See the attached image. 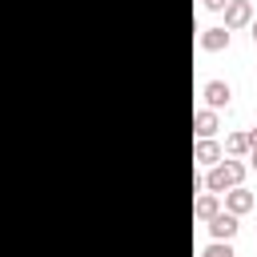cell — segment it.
<instances>
[{"mask_svg":"<svg viewBox=\"0 0 257 257\" xmlns=\"http://www.w3.org/2000/svg\"><path fill=\"white\" fill-rule=\"evenodd\" d=\"M245 169H249V165H241L237 157H229V161L221 157L217 165H209V173L201 177V185H205L209 193H225V189H233V185L245 181Z\"/></svg>","mask_w":257,"mask_h":257,"instance_id":"cell-1","label":"cell"},{"mask_svg":"<svg viewBox=\"0 0 257 257\" xmlns=\"http://www.w3.org/2000/svg\"><path fill=\"white\" fill-rule=\"evenodd\" d=\"M249 209H257V197H253L245 185H233V189H225V213H233V217H245Z\"/></svg>","mask_w":257,"mask_h":257,"instance_id":"cell-2","label":"cell"},{"mask_svg":"<svg viewBox=\"0 0 257 257\" xmlns=\"http://www.w3.org/2000/svg\"><path fill=\"white\" fill-rule=\"evenodd\" d=\"M221 157H225V149H221V141H217V137H197V145H193V161H197L201 169L217 165Z\"/></svg>","mask_w":257,"mask_h":257,"instance_id":"cell-3","label":"cell"},{"mask_svg":"<svg viewBox=\"0 0 257 257\" xmlns=\"http://www.w3.org/2000/svg\"><path fill=\"white\" fill-rule=\"evenodd\" d=\"M205 225H209V237H213V241H233V237H237V229H241V225H237V217H233V213H225V209H221V213H213Z\"/></svg>","mask_w":257,"mask_h":257,"instance_id":"cell-4","label":"cell"},{"mask_svg":"<svg viewBox=\"0 0 257 257\" xmlns=\"http://www.w3.org/2000/svg\"><path fill=\"white\" fill-rule=\"evenodd\" d=\"M201 96H205V108H229V100H233V88L225 84V80H209L205 88H201Z\"/></svg>","mask_w":257,"mask_h":257,"instance_id":"cell-5","label":"cell"},{"mask_svg":"<svg viewBox=\"0 0 257 257\" xmlns=\"http://www.w3.org/2000/svg\"><path fill=\"white\" fill-rule=\"evenodd\" d=\"M221 12H225V28H229V32H233V28H245V24L253 20V4H249V0H229Z\"/></svg>","mask_w":257,"mask_h":257,"instance_id":"cell-6","label":"cell"},{"mask_svg":"<svg viewBox=\"0 0 257 257\" xmlns=\"http://www.w3.org/2000/svg\"><path fill=\"white\" fill-rule=\"evenodd\" d=\"M197 44H201V52H225V48H229V28H225V24L205 28V32L197 36Z\"/></svg>","mask_w":257,"mask_h":257,"instance_id":"cell-7","label":"cell"},{"mask_svg":"<svg viewBox=\"0 0 257 257\" xmlns=\"http://www.w3.org/2000/svg\"><path fill=\"white\" fill-rule=\"evenodd\" d=\"M217 128H221V120H217L213 108H197L193 112V133L197 137H217Z\"/></svg>","mask_w":257,"mask_h":257,"instance_id":"cell-8","label":"cell"},{"mask_svg":"<svg viewBox=\"0 0 257 257\" xmlns=\"http://www.w3.org/2000/svg\"><path fill=\"white\" fill-rule=\"evenodd\" d=\"M213 213H221V193H201V197L193 201V217H197V221H209Z\"/></svg>","mask_w":257,"mask_h":257,"instance_id":"cell-9","label":"cell"},{"mask_svg":"<svg viewBox=\"0 0 257 257\" xmlns=\"http://www.w3.org/2000/svg\"><path fill=\"white\" fill-rule=\"evenodd\" d=\"M221 149H225L229 157H245V153H249V133H229Z\"/></svg>","mask_w":257,"mask_h":257,"instance_id":"cell-10","label":"cell"},{"mask_svg":"<svg viewBox=\"0 0 257 257\" xmlns=\"http://www.w3.org/2000/svg\"><path fill=\"white\" fill-rule=\"evenodd\" d=\"M201 257H237V253H233L229 241H209V245L201 249Z\"/></svg>","mask_w":257,"mask_h":257,"instance_id":"cell-11","label":"cell"},{"mask_svg":"<svg viewBox=\"0 0 257 257\" xmlns=\"http://www.w3.org/2000/svg\"><path fill=\"white\" fill-rule=\"evenodd\" d=\"M201 4H205V8H209V12H221V8H225V4H229V0H201Z\"/></svg>","mask_w":257,"mask_h":257,"instance_id":"cell-12","label":"cell"},{"mask_svg":"<svg viewBox=\"0 0 257 257\" xmlns=\"http://www.w3.org/2000/svg\"><path fill=\"white\" fill-rule=\"evenodd\" d=\"M249 169H257V145H249Z\"/></svg>","mask_w":257,"mask_h":257,"instance_id":"cell-13","label":"cell"},{"mask_svg":"<svg viewBox=\"0 0 257 257\" xmlns=\"http://www.w3.org/2000/svg\"><path fill=\"white\" fill-rule=\"evenodd\" d=\"M249 36H253V44H257V20H249Z\"/></svg>","mask_w":257,"mask_h":257,"instance_id":"cell-14","label":"cell"},{"mask_svg":"<svg viewBox=\"0 0 257 257\" xmlns=\"http://www.w3.org/2000/svg\"><path fill=\"white\" fill-rule=\"evenodd\" d=\"M249 145H257V124H253V133H249Z\"/></svg>","mask_w":257,"mask_h":257,"instance_id":"cell-15","label":"cell"}]
</instances>
